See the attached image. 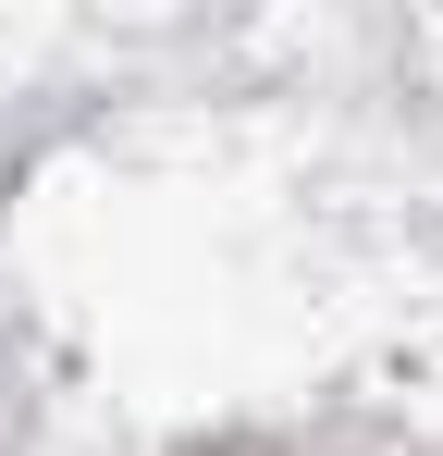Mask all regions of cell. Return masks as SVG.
Listing matches in <instances>:
<instances>
[{
	"mask_svg": "<svg viewBox=\"0 0 443 456\" xmlns=\"http://www.w3.org/2000/svg\"><path fill=\"white\" fill-rule=\"evenodd\" d=\"M222 456H271V444H222Z\"/></svg>",
	"mask_w": 443,
	"mask_h": 456,
	"instance_id": "cell-1",
	"label": "cell"
}]
</instances>
